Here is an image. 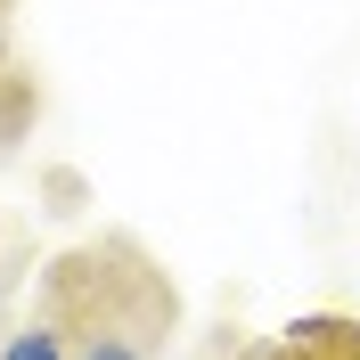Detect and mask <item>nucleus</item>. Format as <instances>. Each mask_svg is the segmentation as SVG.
Masks as SVG:
<instances>
[{
    "label": "nucleus",
    "mask_w": 360,
    "mask_h": 360,
    "mask_svg": "<svg viewBox=\"0 0 360 360\" xmlns=\"http://www.w3.org/2000/svg\"><path fill=\"white\" fill-rule=\"evenodd\" d=\"M33 303L58 319L66 360H172L188 328L172 270L131 229H98L82 246L49 254L33 278Z\"/></svg>",
    "instance_id": "nucleus-1"
},
{
    "label": "nucleus",
    "mask_w": 360,
    "mask_h": 360,
    "mask_svg": "<svg viewBox=\"0 0 360 360\" xmlns=\"http://www.w3.org/2000/svg\"><path fill=\"white\" fill-rule=\"evenodd\" d=\"M33 123H41V82H33L25 58H8V66H0V156H8Z\"/></svg>",
    "instance_id": "nucleus-2"
},
{
    "label": "nucleus",
    "mask_w": 360,
    "mask_h": 360,
    "mask_svg": "<svg viewBox=\"0 0 360 360\" xmlns=\"http://www.w3.org/2000/svg\"><path fill=\"white\" fill-rule=\"evenodd\" d=\"M0 360H66V336H58V319L33 303V311L8 319V336H0Z\"/></svg>",
    "instance_id": "nucleus-3"
},
{
    "label": "nucleus",
    "mask_w": 360,
    "mask_h": 360,
    "mask_svg": "<svg viewBox=\"0 0 360 360\" xmlns=\"http://www.w3.org/2000/svg\"><path fill=\"white\" fill-rule=\"evenodd\" d=\"M25 270H33V246H25V238H8V221H0V295H17Z\"/></svg>",
    "instance_id": "nucleus-4"
},
{
    "label": "nucleus",
    "mask_w": 360,
    "mask_h": 360,
    "mask_svg": "<svg viewBox=\"0 0 360 360\" xmlns=\"http://www.w3.org/2000/svg\"><path fill=\"white\" fill-rule=\"evenodd\" d=\"M229 360H303L287 336H254V344H229Z\"/></svg>",
    "instance_id": "nucleus-5"
},
{
    "label": "nucleus",
    "mask_w": 360,
    "mask_h": 360,
    "mask_svg": "<svg viewBox=\"0 0 360 360\" xmlns=\"http://www.w3.org/2000/svg\"><path fill=\"white\" fill-rule=\"evenodd\" d=\"M8 319H17V295H0V336H8Z\"/></svg>",
    "instance_id": "nucleus-6"
},
{
    "label": "nucleus",
    "mask_w": 360,
    "mask_h": 360,
    "mask_svg": "<svg viewBox=\"0 0 360 360\" xmlns=\"http://www.w3.org/2000/svg\"><path fill=\"white\" fill-rule=\"evenodd\" d=\"M0 17H17V0H0Z\"/></svg>",
    "instance_id": "nucleus-7"
},
{
    "label": "nucleus",
    "mask_w": 360,
    "mask_h": 360,
    "mask_svg": "<svg viewBox=\"0 0 360 360\" xmlns=\"http://www.w3.org/2000/svg\"><path fill=\"white\" fill-rule=\"evenodd\" d=\"M205 360H229V344H221V352H205Z\"/></svg>",
    "instance_id": "nucleus-8"
}]
</instances>
